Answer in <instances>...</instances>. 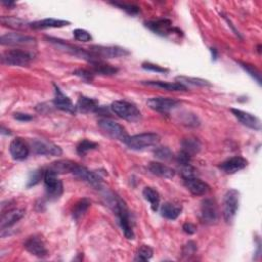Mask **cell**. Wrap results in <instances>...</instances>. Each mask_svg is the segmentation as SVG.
Instances as JSON below:
<instances>
[{"label":"cell","instance_id":"30","mask_svg":"<svg viewBox=\"0 0 262 262\" xmlns=\"http://www.w3.org/2000/svg\"><path fill=\"white\" fill-rule=\"evenodd\" d=\"M90 206H91L90 200L86 199V198L79 200L73 207V210H72L73 218L75 220H78L79 218H81L87 212V210H88Z\"/></svg>","mask_w":262,"mask_h":262},{"label":"cell","instance_id":"31","mask_svg":"<svg viewBox=\"0 0 262 262\" xmlns=\"http://www.w3.org/2000/svg\"><path fill=\"white\" fill-rule=\"evenodd\" d=\"M1 23L6 27H9L15 30H23L29 26L27 25L25 21L19 19V17H14V16H2Z\"/></svg>","mask_w":262,"mask_h":262},{"label":"cell","instance_id":"6","mask_svg":"<svg viewBox=\"0 0 262 262\" xmlns=\"http://www.w3.org/2000/svg\"><path fill=\"white\" fill-rule=\"evenodd\" d=\"M2 63L10 66H19L26 67L30 65L33 60V55L31 52L23 49H10L5 51L2 55Z\"/></svg>","mask_w":262,"mask_h":262},{"label":"cell","instance_id":"39","mask_svg":"<svg viewBox=\"0 0 262 262\" xmlns=\"http://www.w3.org/2000/svg\"><path fill=\"white\" fill-rule=\"evenodd\" d=\"M44 171L45 170H35L31 173V175L29 177V180H28V187H31V186H34L36 185L40 182L41 179H43L44 177Z\"/></svg>","mask_w":262,"mask_h":262},{"label":"cell","instance_id":"21","mask_svg":"<svg viewBox=\"0 0 262 262\" xmlns=\"http://www.w3.org/2000/svg\"><path fill=\"white\" fill-rule=\"evenodd\" d=\"M183 180H184L185 187L194 196H205L209 193V190H210V186H209L203 180H201L200 178L193 177V178L183 179Z\"/></svg>","mask_w":262,"mask_h":262},{"label":"cell","instance_id":"35","mask_svg":"<svg viewBox=\"0 0 262 262\" xmlns=\"http://www.w3.org/2000/svg\"><path fill=\"white\" fill-rule=\"evenodd\" d=\"M153 249L148 246V245H143L141 248L138 249L137 253H136V257L135 260H139V261H148L152 258L153 256Z\"/></svg>","mask_w":262,"mask_h":262},{"label":"cell","instance_id":"40","mask_svg":"<svg viewBox=\"0 0 262 262\" xmlns=\"http://www.w3.org/2000/svg\"><path fill=\"white\" fill-rule=\"evenodd\" d=\"M73 74L80 77L81 79H83L86 82H92L94 79V73L92 71H89V70H86V69H78V70H76V71H74Z\"/></svg>","mask_w":262,"mask_h":262},{"label":"cell","instance_id":"44","mask_svg":"<svg viewBox=\"0 0 262 262\" xmlns=\"http://www.w3.org/2000/svg\"><path fill=\"white\" fill-rule=\"evenodd\" d=\"M196 251H197V245L193 241H189L186 245L183 247V255L195 254Z\"/></svg>","mask_w":262,"mask_h":262},{"label":"cell","instance_id":"33","mask_svg":"<svg viewBox=\"0 0 262 262\" xmlns=\"http://www.w3.org/2000/svg\"><path fill=\"white\" fill-rule=\"evenodd\" d=\"M177 82H180L181 84H189L194 86H211V83L208 80L202 79V78H196V77H186V76H178L176 78ZM186 86V85H185Z\"/></svg>","mask_w":262,"mask_h":262},{"label":"cell","instance_id":"37","mask_svg":"<svg viewBox=\"0 0 262 262\" xmlns=\"http://www.w3.org/2000/svg\"><path fill=\"white\" fill-rule=\"evenodd\" d=\"M155 157L160 160H170L172 158V152L167 147H158L154 151Z\"/></svg>","mask_w":262,"mask_h":262},{"label":"cell","instance_id":"38","mask_svg":"<svg viewBox=\"0 0 262 262\" xmlns=\"http://www.w3.org/2000/svg\"><path fill=\"white\" fill-rule=\"evenodd\" d=\"M73 36L77 41H81V42H88L92 40V36L90 35V33H88L86 30H83V29L74 30Z\"/></svg>","mask_w":262,"mask_h":262},{"label":"cell","instance_id":"28","mask_svg":"<svg viewBox=\"0 0 262 262\" xmlns=\"http://www.w3.org/2000/svg\"><path fill=\"white\" fill-rule=\"evenodd\" d=\"M143 196L146 201L151 204V208L153 211H157L160 206V195L158 191L154 189L153 187H145L143 190Z\"/></svg>","mask_w":262,"mask_h":262},{"label":"cell","instance_id":"16","mask_svg":"<svg viewBox=\"0 0 262 262\" xmlns=\"http://www.w3.org/2000/svg\"><path fill=\"white\" fill-rule=\"evenodd\" d=\"M54 104L58 110H61L66 113L70 114H75L77 109L76 106H74V103L72 100L70 99L66 94L62 92L60 89V87L55 84V99H54Z\"/></svg>","mask_w":262,"mask_h":262},{"label":"cell","instance_id":"24","mask_svg":"<svg viewBox=\"0 0 262 262\" xmlns=\"http://www.w3.org/2000/svg\"><path fill=\"white\" fill-rule=\"evenodd\" d=\"M146 85L158 87L167 91H186L187 87L180 82H165V81H145Z\"/></svg>","mask_w":262,"mask_h":262},{"label":"cell","instance_id":"42","mask_svg":"<svg viewBox=\"0 0 262 262\" xmlns=\"http://www.w3.org/2000/svg\"><path fill=\"white\" fill-rule=\"evenodd\" d=\"M181 175L183 179H188V178H193L197 177L196 176V169L189 164L181 165Z\"/></svg>","mask_w":262,"mask_h":262},{"label":"cell","instance_id":"19","mask_svg":"<svg viewBox=\"0 0 262 262\" xmlns=\"http://www.w3.org/2000/svg\"><path fill=\"white\" fill-rule=\"evenodd\" d=\"M24 246L28 252H30L35 256L44 257L47 255V249L45 247V244L42 241V239L38 236H32L28 238V240L25 242Z\"/></svg>","mask_w":262,"mask_h":262},{"label":"cell","instance_id":"34","mask_svg":"<svg viewBox=\"0 0 262 262\" xmlns=\"http://www.w3.org/2000/svg\"><path fill=\"white\" fill-rule=\"evenodd\" d=\"M98 148V145L94 142H91V141H88V139H83V141H81L78 145H77V148H76V151H77V154L79 156H84L85 154L88 153L89 151H92V150H95Z\"/></svg>","mask_w":262,"mask_h":262},{"label":"cell","instance_id":"12","mask_svg":"<svg viewBox=\"0 0 262 262\" xmlns=\"http://www.w3.org/2000/svg\"><path fill=\"white\" fill-rule=\"evenodd\" d=\"M31 148L37 155L61 156L63 154V151L59 146L43 141V139H33L31 142Z\"/></svg>","mask_w":262,"mask_h":262},{"label":"cell","instance_id":"7","mask_svg":"<svg viewBox=\"0 0 262 262\" xmlns=\"http://www.w3.org/2000/svg\"><path fill=\"white\" fill-rule=\"evenodd\" d=\"M239 209V191L230 189L223 198V217L228 223H232Z\"/></svg>","mask_w":262,"mask_h":262},{"label":"cell","instance_id":"1","mask_svg":"<svg viewBox=\"0 0 262 262\" xmlns=\"http://www.w3.org/2000/svg\"><path fill=\"white\" fill-rule=\"evenodd\" d=\"M108 199H109L110 206L113 208L114 212L116 213V215L119 219L121 229H122V231H123L125 237L129 240L134 239L132 221H131L130 212L128 210L127 206L120 198L114 196L113 194L111 196H108Z\"/></svg>","mask_w":262,"mask_h":262},{"label":"cell","instance_id":"47","mask_svg":"<svg viewBox=\"0 0 262 262\" xmlns=\"http://www.w3.org/2000/svg\"><path fill=\"white\" fill-rule=\"evenodd\" d=\"M210 50H211V52H212V58H213L214 60H216V59H217V50H216L215 48H210Z\"/></svg>","mask_w":262,"mask_h":262},{"label":"cell","instance_id":"22","mask_svg":"<svg viewBox=\"0 0 262 262\" xmlns=\"http://www.w3.org/2000/svg\"><path fill=\"white\" fill-rule=\"evenodd\" d=\"M76 109L80 113L89 114V113H98L100 107L97 100L92 99L90 97L80 96L76 104Z\"/></svg>","mask_w":262,"mask_h":262},{"label":"cell","instance_id":"23","mask_svg":"<svg viewBox=\"0 0 262 262\" xmlns=\"http://www.w3.org/2000/svg\"><path fill=\"white\" fill-rule=\"evenodd\" d=\"M70 22L64 20L57 19H44L41 21H36L29 24V27L35 30H43V29H51V28H62L65 26H69Z\"/></svg>","mask_w":262,"mask_h":262},{"label":"cell","instance_id":"43","mask_svg":"<svg viewBox=\"0 0 262 262\" xmlns=\"http://www.w3.org/2000/svg\"><path fill=\"white\" fill-rule=\"evenodd\" d=\"M142 67H143V69L148 70V71H153V72H157V73H167L168 72V70L166 68H163L161 66L155 65V64H152L149 62L143 63Z\"/></svg>","mask_w":262,"mask_h":262},{"label":"cell","instance_id":"10","mask_svg":"<svg viewBox=\"0 0 262 262\" xmlns=\"http://www.w3.org/2000/svg\"><path fill=\"white\" fill-rule=\"evenodd\" d=\"M146 27L154 32L157 35H160V36H168L170 34L176 33L178 35L181 34V31L177 28H174L172 26L171 21L167 19H160L156 21H150L146 23Z\"/></svg>","mask_w":262,"mask_h":262},{"label":"cell","instance_id":"13","mask_svg":"<svg viewBox=\"0 0 262 262\" xmlns=\"http://www.w3.org/2000/svg\"><path fill=\"white\" fill-rule=\"evenodd\" d=\"M201 219L206 224H214L218 220V210L212 199H206L201 205Z\"/></svg>","mask_w":262,"mask_h":262},{"label":"cell","instance_id":"14","mask_svg":"<svg viewBox=\"0 0 262 262\" xmlns=\"http://www.w3.org/2000/svg\"><path fill=\"white\" fill-rule=\"evenodd\" d=\"M9 152L14 160L23 161L28 158L30 154V147L24 138L16 137L10 143Z\"/></svg>","mask_w":262,"mask_h":262},{"label":"cell","instance_id":"18","mask_svg":"<svg viewBox=\"0 0 262 262\" xmlns=\"http://www.w3.org/2000/svg\"><path fill=\"white\" fill-rule=\"evenodd\" d=\"M231 112L244 126L254 129V130H258V131L261 129L260 120L256 116L250 113H247V112H244L242 110H238V109H232Z\"/></svg>","mask_w":262,"mask_h":262},{"label":"cell","instance_id":"29","mask_svg":"<svg viewBox=\"0 0 262 262\" xmlns=\"http://www.w3.org/2000/svg\"><path fill=\"white\" fill-rule=\"evenodd\" d=\"M201 143L198 138L196 137H188L182 141V150L184 153L189 155L190 157H193L194 155L198 154L201 150Z\"/></svg>","mask_w":262,"mask_h":262},{"label":"cell","instance_id":"32","mask_svg":"<svg viewBox=\"0 0 262 262\" xmlns=\"http://www.w3.org/2000/svg\"><path fill=\"white\" fill-rule=\"evenodd\" d=\"M74 164H75V162H72L70 160H61V161L52 163V165L49 168L54 170L58 174H60V173H71Z\"/></svg>","mask_w":262,"mask_h":262},{"label":"cell","instance_id":"45","mask_svg":"<svg viewBox=\"0 0 262 262\" xmlns=\"http://www.w3.org/2000/svg\"><path fill=\"white\" fill-rule=\"evenodd\" d=\"M182 229H183V232L187 235H194L197 232V226L193 223H190V222L184 223L182 226Z\"/></svg>","mask_w":262,"mask_h":262},{"label":"cell","instance_id":"4","mask_svg":"<svg viewBox=\"0 0 262 262\" xmlns=\"http://www.w3.org/2000/svg\"><path fill=\"white\" fill-rule=\"evenodd\" d=\"M59 174L56 173L54 170L48 168L44 171L43 182L46 190V195L51 200L59 199L63 194V182L58 177Z\"/></svg>","mask_w":262,"mask_h":262},{"label":"cell","instance_id":"25","mask_svg":"<svg viewBox=\"0 0 262 262\" xmlns=\"http://www.w3.org/2000/svg\"><path fill=\"white\" fill-rule=\"evenodd\" d=\"M149 170L154 174V175H157L162 178H172L174 176V174H175V171H174L172 168L160 162H151L149 164Z\"/></svg>","mask_w":262,"mask_h":262},{"label":"cell","instance_id":"46","mask_svg":"<svg viewBox=\"0 0 262 262\" xmlns=\"http://www.w3.org/2000/svg\"><path fill=\"white\" fill-rule=\"evenodd\" d=\"M13 117H14V119L19 120L21 122H27V121H31L33 119L32 116H30L28 114H23V113H15Z\"/></svg>","mask_w":262,"mask_h":262},{"label":"cell","instance_id":"17","mask_svg":"<svg viewBox=\"0 0 262 262\" xmlns=\"http://www.w3.org/2000/svg\"><path fill=\"white\" fill-rule=\"evenodd\" d=\"M25 215L24 209L14 208L10 209L7 212L2 213L1 219H0V230L2 232L11 228L13 224H15L17 221L21 220Z\"/></svg>","mask_w":262,"mask_h":262},{"label":"cell","instance_id":"8","mask_svg":"<svg viewBox=\"0 0 262 262\" xmlns=\"http://www.w3.org/2000/svg\"><path fill=\"white\" fill-rule=\"evenodd\" d=\"M89 51L95 58L99 60L115 59V58L126 57L129 55V51L127 49L119 47V46L93 45L89 48Z\"/></svg>","mask_w":262,"mask_h":262},{"label":"cell","instance_id":"41","mask_svg":"<svg viewBox=\"0 0 262 262\" xmlns=\"http://www.w3.org/2000/svg\"><path fill=\"white\" fill-rule=\"evenodd\" d=\"M112 4L118 6L121 9L125 10L127 13H129L131 15H136L139 12V8L133 4H127V3H123V2H113Z\"/></svg>","mask_w":262,"mask_h":262},{"label":"cell","instance_id":"15","mask_svg":"<svg viewBox=\"0 0 262 262\" xmlns=\"http://www.w3.org/2000/svg\"><path fill=\"white\" fill-rule=\"evenodd\" d=\"M0 43L2 45H9V46L29 45L35 43V38L21 33H7L2 35L1 38H0Z\"/></svg>","mask_w":262,"mask_h":262},{"label":"cell","instance_id":"26","mask_svg":"<svg viewBox=\"0 0 262 262\" xmlns=\"http://www.w3.org/2000/svg\"><path fill=\"white\" fill-rule=\"evenodd\" d=\"M182 211V206L173 203H164L161 206V215L169 220H175L179 217Z\"/></svg>","mask_w":262,"mask_h":262},{"label":"cell","instance_id":"11","mask_svg":"<svg viewBox=\"0 0 262 262\" xmlns=\"http://www.w3.org/2000/svg\"><path fill=\"white\" fill-rule=\"evenodd\" d=\"M178 103V100L168 97H153L147 101L150 109L163 114H167L174 108H176Z\"/></svg>","mask_w":262,"mask_h":262},{"label":"cell","instance_id":"9","mask_svg":"<svg viewBox=\"0 0 262 262\" xmlns=\"http://www.w3.org/2000/svg\"><path fill=\"white\" fill-rule=\"evenodd\" d=\"M71 173L73 174V175H75L76 177L80 178L81 180H83V181H85L87 183H89L90 185L94 186L95 188H100L101 187L102 178L99 176V174L88 170L86 167H84L82 165H79L78 163L74 164Z\"/></svg>","mask_w":262,"mask_h":262},{"label":"cell","instance_id":"5","mask_svg":"<svg viewBox=\"0 0 262 262\" xmlns=\"http://www.w3.org/2000/svg\"><path fill=\"white\" fill-rule=\"evenodd\" d=\"M98 126L104 134L113 139H118V141H122L124 143V141L128 136L125 128L112 119H100L98 121Z\"/></svg>","mask_w":262,"mask_h":262},{"label":"cell","instance_id":"27","mask_svg":"<svg viewBox=\"0 0 262 262\" xmlns=\"http://www.w3.org/2000/svg\"><path fill=\"white\" fill-rule=\"evenodd\" d=\"M92 72L100 75H115L118 72V68L108 64L103 60H95L90 63Z\"/></svg>","mask_w":262,"mask_h":262},{"label":"cell","instance_id":"36","mask_svg":"<svg viewBox=\"0 0 262 262\" xmlns=\"http://www.w3.org/2000/svg\"><path fill=\"white\" fill-rule=\"evenodd\" d=\"M240 65L254 80L258 82V84H261V74L254 66L247 64V63H242V62H240Z\"/></svg>","mask_w":262,"mask_h":262},{"label":"cell","instance_id":"2","mask_svg":"<svg viewBox=\"0 0 262 262\" xmlns=\"http://www.w3.org/2000/svg\"><path fill=\"white\" fill-rule=\"evenodd\" d=\"M160 142V136L153 132L141 133L132 136H127L124 144L131 150L139 151L153 146H157Z\"/></svg>","mask_w":262,"mask_h":262},{"label":"cell","instance_id":"3","mask_svg":"<svg viewBox=\"0 0 262 262\" xmlns=\"http://www.w3.org/2000/svg\"><path fill=\"white\" fill-rule=\"evenodd\" d=\"M113 113L118 117L129 122H138L142 119V113L133 103L125 100L114 101L111 106Z\"/></svg>","mask_w":262,"mask_h":262},{"label":"cell","instance_id":"20","mask_svg":"<svg viewBox=\"0 0 262 262\" xmlns=\"http://www.w3.org/2000/svg\"><path fill=\"white\" fill-rule=\"evenodd\" d=\"M248 164V161L243 158V157L236 156L232 157V158L223 161L220 165L219 168L226 174H234L240 170H243Z\"/></svg>","mask_w":262,"mask_h":262}]
</instances>
